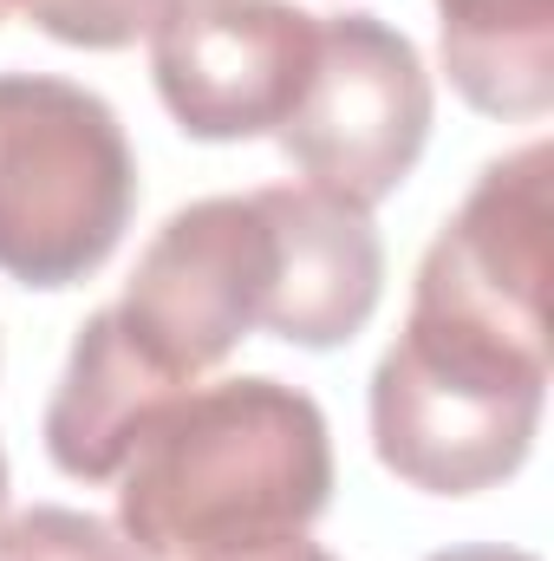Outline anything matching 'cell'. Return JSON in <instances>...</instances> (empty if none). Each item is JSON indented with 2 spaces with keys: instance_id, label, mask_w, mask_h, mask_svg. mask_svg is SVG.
<instances>
[{
  "instance_id": "1",
  "label": "cell",
  "mask_w": 554,
  "mask_h": 561,
  "mask_svg": "<svg viewBox=\"0 0 554 561\" xmlns=\"http://www.w3.org/2000/svg\"><path fill=\"white\" fill-rule=\"evenodd\" d=\"M333 496L326 412L268 373L189 386L118 470V529L143 561H209L307 536Z\"/></svg>"
},
{
  "instance_id": "2",
  "label": "cell",
  "mask_w": 554,
  "mask_h": 561,
  "mask_svg": "<svg viewBox=\"0 0 554 561\" xmlns=\"http://www.w3.org/2000/svg\"><path fill=\"white\" fill-rule=\"evenodd\" d=\"M138 209L118 112L53 72H0V275L72 287L99 275Z\"/></svg>"
},
{
  "instance_id": "3",
  "label": "cell",
  "mask_w": 554,
  "mask_h": 561,
  "mask_svg": "<svg viewBox=\"0 0 554 561\" xmlns=\"http://www.w3.org/2000/svg\"><path fill=\"white\" fill-rule=\"evenodd\" d=\"M542 399L549 366L405 320L372 366V450L412 490L476 496L529 463Z\"/></svg>"
},
{
  "instance_id": "4",
  "label": "cell",
  "mask_w": 554,
  "mask_h": 561,
  "mask_svg": "<svg viewBox=\"0 0 554 561\" xmlns=\"http://www.w3.org/2000/svg\"><path fill=\"white\" fill-rule=\"evenodd\" d=\"M549 176L554 150L535 138L470 183L417 262V327L549 366Z\"/></svg>"
},
{
  "instance_id": "5",
  "label": "cell",
  "mask_w": 554,
  "mask_h": 561,
  "mask_svg": "<svg viewBox=\"0 0 554 561\" xmlns=\"http://www.w3.org/2000/svg\"><path fill=\"white\" fill-rule=\"evenodd\" d=\"M275 138L313 190L359 209L385 203L430 144V72L417 46L379 13L320 20L307 92Z\"/></svg>"
},
{
  "instance_id": "6",
  "label": "cell",
  "mask_w": 554,
  "mask_h": 561,
  "mask_svg": "<svg viewBox=\"0 0 554 561\" xmlns=\"http://www.w3.org/2000/svg\"><path fill=\"white\" fill-rule=\"evenodd\" d=\"M275 300V229L255 196H203L176 209L125 280L118 320L176 379L222 366Z\"/></svg>"
},
{
  "instance_id": "7",
  "label": "cell",
  "mask_w": 554,
  "mask_h": 561,
  "mask_svg": "<svg viewBox=\"0 0 554 561\" xmlns=\"http://www.w3.org/2000/svg\"><path fill=\"white\" fill-rule=\"evenodd\" d=\"M313 46L320 20L293 0H170L150 26V79L189 138L249 144L300 105Z\"/></svg>"
},
{
  "instance_id": "8",
  "label": "cell",
  "mask_w": 554,
  "mask_h": 561,
  "mask_svg": "<svg viewBox=\"0 0 554 561\" xmlns=\"http://www.w3.org/2000/svg\"><path fill=\"white\" fill-rule=\"evenodd\" d=\"M255 203L275 229V300L262 327L307 353L366 333L385 294V242L372 229V209L313 183L255 190Z\"/></svg>"
},
{
  "instance_id": "9",
  "label": "cell",
  "mask_w": 554,
  "mask_h": 561,
  "mask_svg": "<svg viewBox=\"0 0 554 561\" xmlns=\"http://www.w3.org/2000/svg\"><path fill=\"white\" fill-rule=\"evenodd\" d=\"M189 379L157 366L138 333L118 320V307H99L72 333V359L46 405V457L79 483H118L125 457L138 450L150 419L183 399Z\"/></svg>"
},
{
  "instance_id": "10",
  "label": "cell",
  "mask_w": 554,
  "mask_h": 561,
  "mask_svg": "<svg viewBox=\"0 0 554 561\" xmlns=\"http://www.w3.org/2000/svg\"><path fill=\"white\" fill-rule=\"evenodd\" d=\"M443 72L483 118L554 105V0H437Z\"/></svg>"
},
{
  "instance_id": "11",
  "label": "cell",
  "mask_w": 554,
  "mask_h": 561,
  "mask_svg": "<svg viewBox=\"0 0 554 561\" xmlns=\"http://www.w3.org/2000/svg\"><path fill=\"white\" fill-rule=\"evenodd\" d=\"M0 561H143L125 529L85 516V510H59V503H33L26 516H13L0 529Z\"/></svg>"
},
{
  "instance_id": "12",
  "label": "cell",
  "mask_w": 554,
  "mask_h": 561,
  "mask_svg": "<svg viewBox=\"0 0 554 561\" xmlns=\"http://www.w3.org/2000/svg\"><path fill=\"white\" fill-rule=\"evenodd\" d=\"M13 7L59 46H85V53H118L170 13V0H13Z\"/></svg>"
},
{
  "instance_id": "13",
  "label": "cell",
  "mask_w": 554,
  "mask_h": 561,
  "mask_svg": "<svg viewBox=\"0 0 554 561\" xmlns=\"http://www.w3.org/2000/svg\"><path fill=\"white\" fill-rule=\"evenodd\" d=\"M209 561H333L320 542L307 536H280V542H262V549H235V556H209Z\"/></svg>"
},
{
  "instance_id": "14",
  "label": "cell",
  "mask_w": 554,
  "mask_h": 561,
  "mask_svg": "<svg viewBox=\"0 0 554 561\" xmlns=\"http://www.w3.org/2000/svg\"><path fill=\"white\" fill-rule=\"evenodd\" d=\"M430 561H535V556H522V549H496V542H470V549H443V556H430Z\"/></svg>"
},
{
  "instance_id": "15",
  "label": "cell",
  "mask_w": 554,
  "mask_h": 561,
  "mask_svg": "<svg viewBox=\"0 0 554 561\" xmlns=\"http://www.w3.org/2000/svg\"><path fill=\"white\" fill-rule=\"evenodd\" d=\"M0 529H7V450H0Z\"/></svg>"
},
{
  "instance_id": "16",
  "label": "cell",
  "mask_w": 554,
  "mask_h": 561,
  "mask_svg": "<svg viewBox=\"0 0 554 561\" xmlns=\"http://www.w3.org/2000/svg\"><path fill=\"white\" fill-rule=\"evenodd\" d=\"M7 13H13V0H0V20H7Z\"/></svg>"
}]
</instances>
